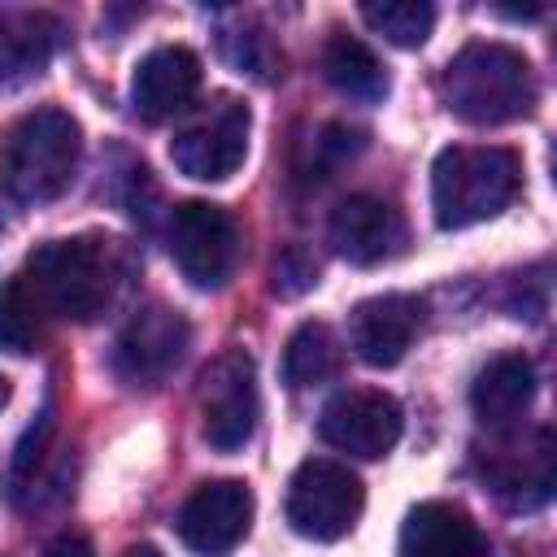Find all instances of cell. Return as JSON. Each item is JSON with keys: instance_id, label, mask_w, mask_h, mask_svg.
<instances>
[{"instance_id": "18", "label": "cell", "mask_w": 557, "mask_h": 557, "mask_svg": "<svg viewBox=\"0 0 557 557\" xmlns=\"http://www.w3.org/2000/svg\"><path fill=\"white\" fill-rule=\"evenodd\" d=\"M61 22L39 9H0V91L39 74L57 48Z\"/></svg>"}, {"instance_id": "15", "label": "cell", "mask_w": 557, "mask_h": 557, "mask_svg": "<svg viewBox=\"0 0 557 557\" xmlns=\"http://www.w3.org/2000/svg\"><path fill=\"white\" fill-rule=\"evenodd\" d=\"M326 231L335 252L352 265H379L405 248V218L383 196H370V191L339 200Z\"/></svg>"}, {"instance_id": "10", "label": "cell", "mask_w": 557, "mask_h": 557, "mask_svg": "<svg viewBox=\"0 0 557 557\" xmlns=\"http://www.w3.org/2000/svg\"><path fill=\"white\" fill-rule=\"evenodd\" d=\"M405 431V413L396 405V396L379 392V387H348V392H335L326 405H322V418H318V435L348 453V457H361V461H379L396 448Z\"/></svg>"}, {"instance_id": "14", "label": "cell", "mask_w": 557, "mask_h": 557, "mask_svg": "<svg viewBox=\"0 0 557 557\" xmlns=\"http://www.w3.org/2000/svg\"><path fill=\"white\" fill-rule=\"evenodd\" d=\"M200 96V57L183 44L152 48L131 78V104L144 122H170Z\"/></svg>"}, {"instance_id": "1", "label": "cell", "mask_w": 557, "mask_h": 557, "mask_svg": "<svg viewBox=\"0 0 557 557\" xmlns=\"http://www.w3.org/2000/svg\"><path fill=\"white\" fill-rule=\"evenodd\" d=\"M122 278V261L113 239L104 235H70V239H44L22 270V283L30 287L44 318L61 322H96Z\"/></svg>"}, {"instance_id": "22", "label": "cell", "mask_w": 557, "mask_h": 557, "mask_svg": "<svg viewBox=\"0 0 557 557\" xmlns=\"http://www.w3.org/2000/svg\"><path fill=\"white\" fill-rule=\"evenodd\" d=\"M39 335H44V313H39L30 287L22 283V274L4 278L0 283V348L26 357V352H35Z\"/></svg>"}, {"instance_id": "16", "label": "cell", "mask_w": 557, "mask_h": 557, "mask_svg": "<svg viewBox=\"0 0 557 557\" xmlns=\"http://www.w3.org/2000/svg\"><path fill=\"white\" fill-rule=\"evenodd\" d=\"M400 557H492V548L461 505L422 500L400 522Z\"/></svg>"}, {"instance_id": "6", "label": "cell", "mask_w": 557, "mask_h": 557, "mask_svg": "<svg viewBox=\"0 0 557 557\" xmlns=\"http://www.w3.org/2000/svg\"><path fill=\"white\" fill-rule=\"evenodd\" d=\"M170 257L178 274L200 287L218 292L239 265V226L222 205L209 200H183L170 213Z\"/></svg>"}, {"instance_id": "21", "label": "cell", "mask_w": 557, "mask_h": 557, "mask_svg": "<svg viewBox=\"0 0 557 557\" xmlns=\"http://www.w3.org/2000/svg\"><path fill=\"white\" fill-rule=\"evenodd\" d=\"M361 22L396 48H422L435 30V4H426V0H370V4H361Z\"/></svg>"}, {"instance_id": "19", "label": "cell", "mask_w": 557, "mask_h": 557, "mask_svg": "<svg viewBox=\"0 0 557 557\" xmlns=\"http://www.w3.org/2000/svg\"><path fill=\"white\" fill-rule=\"evenodd\" d=\"M322 74L339 96H348L357 104H379L392 91V78L383 70V61L374 57V48L344 30H331V39L322 48Z\"/></svg>"}, {"instance_id": "24", "label": "cell", "mask_w": 557, "mask_h": 557, "mask_svg": "<svg viewBox=\"0 0 557 557\" xmlns=\"http://www.w3.org/2000/svg\"><path fill=\"white\" fill-rule=\"evenodd\" d=\"M318 283V265L300 252V248H287L278 261H274V292L278 296H300Z\"/></svg>"}, {"instance_id": "12", "label": "cell", "mask_w": 557, "mask_h": 557, "mask_svg": "<svg viewBox=\"0 0 557 557\" xmlns=\"http://www.w3.org/2000/svg\"><path fill=\"white\" fill-rule=\"evenodd\" d=\"M248 527H252V492L239 479L200 483L174 518L178 540L200 557H226L235 544H244Z\"/></svg>"}, {"instance_id": "4", "label": "cell", "mask_w": 557, "mask_h": 557, "mask_svg": "<svg viewBox=\"0 0 557 557\" xmlns=\"http://www.w3.org/2000/svg\"><path fill=\"white\" fill-rule=\"evenodd\" d=\"M522 165L509 148H470L453 144L431 165V209L440 231H461L496 218L518 196Z\"/></svg>"}, {"instance_id": "20", "label": "cell", "mask_w": 557, "mask_h": 557, "mask_svg": "<svg viewBox=\"0 0 557 557\" xmlns=\"http://www.w3.org/2000/svg\"><path fill=\"white\" fill-rule=\"evenodd\" d=\"M344 366V348L326 322H300L283 348V383L287 387H318L335 379Z\"/></svg>"}, {"instance_id": "13", "label": "cell", "mask_w": 557, "mask_h": 557, "mask_svg": "<svg viewBox=\"0 0 557 557\" xmlns=\"http://www.w3.org/2000/svg\"><path fill=\"white\" fill-rule=\"evenodd\" d=\"M422 313H426V305L409 292L370 296L348 318V344L366 366L387 370L413 348V339L422 331Z\"/></svg>"}, {"instance_id": "23", "label": "cell", "mask_w": 557, "mask_h": 557, "mask_svg": "<svg viewBox=\"0 0 557 557\" xmlns=\"http://www.w3.org/2000/svg\"><path fill=\"white\" fill-rule=\"evenodd\" d=\"M48 431H52V413L44 409V413H39V418L26 426V435H22L17 453H13V483H17V487H26V483L35 479V466H39V457H44Z\"/></svg>"}, {"instance_id": "2", "label": "cell", "mask_w": 557, "mask_h": 557, "mask_svg": "<svg viewBox=\"0 0 557 557\" xmlns=\"http://www.w3.org/2000/svg\"><path fill=\"white\" fill-rule=\"evenodd\" d=\"M440 100L470 126H500L535 104L531 61L496 39H474L440 70Z\"/></svg>"}, {"instance_id": "8", "label": "cell", "mask_w": 557, "mask_h": 557, "mask_svg": "<svg viewBox=\"0 0 557 557\" xmlns=\"http://www.w3.org/2000/svg\"><path fill=\"white\" fill-rule=\"evenodd\" d=\"M257 366L244 348L218 352L200 374V431L209 448L239 453L257 431Z\"/></svg>"}, {"instance_id": "3", "label": "cell", "mask_w": 557, "mask_h": 557, "mask_svg": "<svg viewBox=\"0 0 557 557\" xmlns=\"http://www.w3.org/2000/svg\"><path fill=\"white\" fill-rule=\"evenodd\" d=\"M83 157V126L65 109H30L0 139V187L17 205L57 200Z\"/></svg>"}, {"instance_id": "25", "label": "cell", "mask_w": 557, "mask_h": 557, "mask_svg": "<svg viewBox=\"0 0 557 557\" xmlns=\"http://www.w3.org/2000/svg\"><path fill=\"white\" fill-rule=\"evenodd\" d=\"M39 557H96V553H91V540H87V535H78V531H61L57 540L44 544Z\"/></svg>"}, {"instance_id": "7", "label": "cell", "mask_w": 557, "mask_h": 557, "mask_svg": "<svg viewBox=\"0 0 557 557\" xmlns=\"http://www.w3.org/2000/svg\"><path fill=\"white\" fill-rule=\"evenodd\" d=\"M479 474L509 509H540L557 483L553 431L548 426H531V431L505 426L479 453Z\"/></svg>"}, {"instance_id": "26", "label": "cell", "mask_w": 557, "mask_h": 557, "mask_svg": "<svg viewBox=\"0 0 557 557\" xmlns=\"http://www.w3.org/2000/svg\"><path fill=\"white\" fill-rule=\"evenodd\" d=\"M126 557H161L152 544H135V548H126Z\"/></svg>"}, {"instance_id": "11", "label": "cell", "mask_w": 557, "mask_h": 557, "mask_svg": "<svg viewBox=\"0 0 557 557\" xmlns=\"http://www.w3.org/2000/svg\"><path fill=\"white\" fill-rule=\"evenodd\" d=\"M187 344H191L187 318L152 300L126 318L113 344V370L135 387H157L170 370H178V361L187 357Z\"/></svg>"}, {"instance_id": "27", "label": "cell", "mask_w": 557, "mask_h": 557, "mask_svg": "<svg viewBox=\"0 0 557 557\" xmlns=\"http://www.w3.org/2000/svg\"><path fill=\"white\" fill-rule=\"evenodd\" d=\"M9 396H13V387H9V379H4V374H0V409H4V405H9Z\"/></svg>"}, {"instance_id": "9", "label": "cell", "mask_w": 557, "mask_h": 557, "mask_svg": "<svg viewBox=\"0 0 557 557\" xmlns=\"http://www.w3.org/2000/svg\"><path fill=\"white\" fill-rule=\"evenodd\" d=\"M248 104L218 96L213 109L205 117H196L191 126H183L170 139V161L178 174L196 178V183H222L231 178L244 157H248Z\"/></svg>"}, {"instance_id": "5", "label": "cell", "mask_w": 557, "mask_h": 557, "mask_svg": "<svg viewBox=\"0 0 557 557\" xmlns=\"http://www.w3.org/2000/svg\"><path fill=\"white\" fill-rule=\"evenodd\" d=\"M361 509H366V487L344 461L309 457L287 479L283 513H287V527L305 540H318V544L344 540L357 527Z\"/></svg>"}, {"instance_id": "17", "label": "cell", "mask_w": 557, "mask_h": 557, "mask_svg": "<svg viewBox=\"0 0 557 557\" xmlns=\"http://www.w3.org/2000/svg\"><path fill=\"white\" fill-rule=\"evenodd\" d=\"M535 396V366L522 357V352H500L492 357L474 383H470V409L483 426L492 431H505V426H518V418L527 413Z\"/></svg>"}]
</instances>
